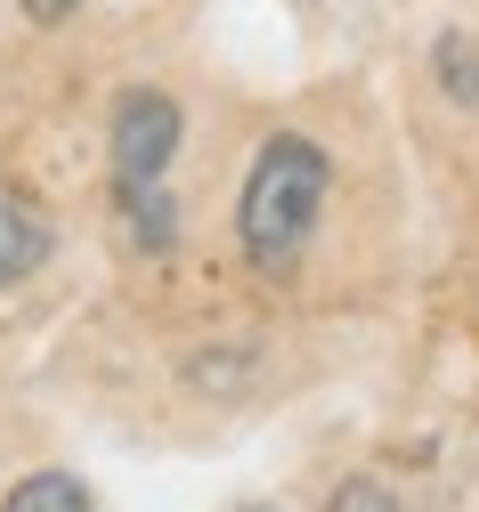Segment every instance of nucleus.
Wrapping results in <instances>:
<instances>
[{"label":"nucleus","instance_id":"f257e3e1","mask_svg":"<svg viewBox=\"0 0 479 512\" xmlns=\"http://www.w3.org/2000/svg\"><path fill=\"white\" fill-rule=\"evenodd\" d=\"M325 187H333V163H325L317 139H301V131L260 139V155L244 171V196H236V236H244L260 277H293V261L317 236Z\"/></svg>","mask_w":479,"mask_h":512},{"label":"nucleus","instance_id":"f03ea898","mask_svg":"<svg viewBox=\"0 0 479 512\" xmlns=\"http://www.w3.org/2000/svg\"><path fill=\"white\" fill-rule=\"evenodd\" d=\"M179 163V106L163 90H130L114 106V204L130 220V236H139L147 252L171 244V196H163V179Z\"/></svg>","mask_w":479,"mask_h":512},{"label":"nucleus","instance_id":"7ed1b4c3","mask_svg":"<svg viewBox=\"0 0 479 512\" xmlns=\"http://www.w3.org/2000/svg\"><path fill=\"white\" fill-rule=\"evenodd\" d=\"M57 252V228H49V212L25 196V187H9L0 179V285H17V277H33L41 261Z\"/></svg>","mask_w":479,"mask_h":512},{"label":"nucleus","instance_id":"20e7f679","mask_svg":"<svg viewBox=\"0 0 479 512\" xmlns=\"http://www.w3.org/2000/svg\"><path fill=\"white\" fill-rule=\"evenodd\" d=\"M0 512H98V504H90V488H82L74 472H33V480L9 488Z\"/></svg>","mask_w":479,"mask_h":512},{"label":"nucleus","instance_id":"39448f33","mask_svg":"<svg viewBox=\"0 0 479 512\" xmlns=\"http://www.w3.org/2000/svg\"><path fill=\"white\" fill-rule=\"evenodd\" d=\"M439 82H447L463 106H479V33H447V41H439Z\"/></svg>","mask_w":479,"mask_h":512},{"label":"nucleus","instance_id":"423d86ee","mask_svg":"<svg viewBox=\"0 0 479 512\" xmlns=\"http://www.w3.org/2000/svg\"><path fill=\"white\" fill-rule=\"evenodd\" d=\"M325 512H398V504H390V488H382V480H341Z\"/></svg>","mask_w":479,"mask_h":512},{"label":"nucleus","instance_id":"0eeeda50","mask_svg":"<svg viewBox=\"0 0 479 512\" xmlns=\"http://www.w3.org/2000/svg\"><path fill=\"white\" fill-rule=\"evenodd\" d=\"M74 9H82V0H25V17H33V25H65Z\"/></svg>","mask_w":479,"mask_h":512},{"label":"nucleus","instance_id":"6e6552de","mask_svg":"<svg viewBox=\"0 0 479 512\" xmlns=\"http://www.w3.org/2000/svg\"><path fill=\"white\" fill-rule=\"evenodd\" d=\"M252 512H277V504H252Z\"/></svg>","mask_w":479,"mask_h":512}]
</instances>
